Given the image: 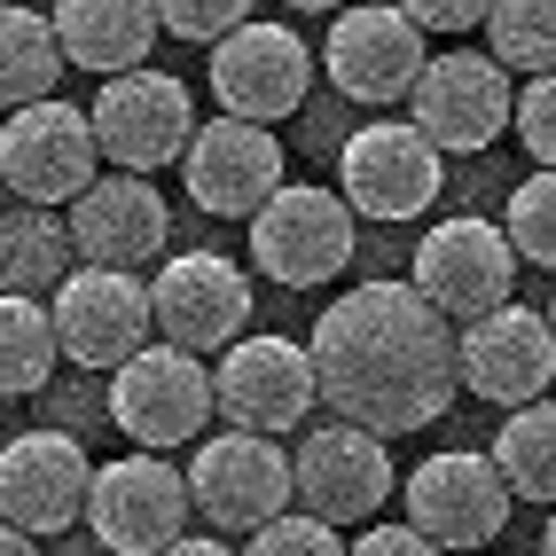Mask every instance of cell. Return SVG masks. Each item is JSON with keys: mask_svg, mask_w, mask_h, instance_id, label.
<instances>
[{"mask_svg": "<svg viewBox=\"0 0 556 556\" xmlns=\"http://www.w3.org/2000/svg\"><path fill=\"white\" fill-rule=\"evenodd\" d=\"M314 384L321 407L353 431H424L463 392V329L424 306L416 282H361L314 321Z\"/></svg>", "mask_w": 556, "mask_h": 556, "instance_id": "6da1fadb", "label": "cell"}, {"mask_svg": "<svg viewBox=\"0 0 556 556\" xmlns=\"http://www.w3.org/2000/svg\"><path fill=\"white\" fill-rule=\"evenodd\" d=\"M94 165H102V141H94V118L79 102H31L0 126V180H9V197L31 204V212L79 204L102 180Z\"/></svg>", "mask_w": 556, "mask_h": 556, "instance_id": "7a4b0ae2", "label": "cell"}, {"mask_svg": "<svg viewBox=\"0 0 556 556\" xmlns=\"http://www.w3.org/2000/svg\"><path fill=\"white\" fill-rule=\"evenodd\" d=\"M416 290H424V306L447 314L455 329H478V321H494V314L509 306V290H517V251H509V236L486 228L478 212L439 219V228H424V243H416Z\"/></svg>", "mask_w": 556, "mask_h": 556, "instance_id": "3957f363", "label": "cell"}, {"mask_svg": "<svg viewBox=\"0 0 556 556\" xmlns=\"http://www.w3.org/2000/svg\"><path fill=\"white\" fill-rule=\"evenodd\" d=\"M189 470H173L165 455H126V463H94V494H87V533L110 556H165L173 541H189Z\"/></svg>", "mask_w": 556, "mask_h": 556, "instance_id": "277c9868", "label": "cell"}, {"mask_svg": "<svg viewBox=\"0 0 556 556\" xmlns=\"http://www.w3.org/2000/svg\"><path fill=\"white\" fill-rule=\"evenodd\" d=\"M212 368L197 353H173V345H150V353H134L118 377H110V424H118L141 455H173V447H189V439L212 424Z\"/></svg>", "mask_w": 556, "mask_h": 556, "instance_id": "5b68a950", "label": "cell"}, {"mask_svg": "<svg viewBox=\"0 0 556 556\" xmlns=\"http://www.w3.org/2000/svg\"><path fill=\"white\" fill-rule=\"evenodd\" d=\"M407 126H416L439 157H470V150H494V141L517 126V87L509 71L494 55H431V71L416 79V94H407Z\"/></svg>", "mask_w": 556, "mask_h": 556, "instance_id": "8992f818", "label": "cell"}, {"mask_svg": "<svg viewBox=\"0 0 556 556\" xmlns=\"http://www.w3.org/2000/svg\"><path fill=\"white\" fill-rule=\"evenodd\" d=\"M251 258H258V275L282 282V290L338 282L353 267V204L290 180V189L251 219Z\"/></svg>", "mask_w": 556, "mask_h": 556, "instance_id": "52a82bcc", "label": "cell"}, {"mask_svg": "<svg viewBox=\"0 0 556 556\" xmlns=\"http://www.w3.org/2000/svg\"><path fill=\"white\" fill-rule=\"evenodd\" d=\"M189 494L212 517L219 533H267L275 517H290V494H299V463H290L275 439L251 431H219L197 447L189 463Z\"/></svg>", "mask_w": 556, "mask_h": 556, "instance_id": "ba28073f", "label": "cell"}, {"mask_svg": "<svg viewBox=\"0 0 556 556\" xmlns=\"http://www.w3.org/2000/svg\"><path fill=\"white\" fill-rule=\"evenodd\" d=\"M87 118H94L102 157L126 165L134 180H150L157 165L189 157V141H197V102H189V87H180L173 71H134V79H110V87L94 94Z\"/></svg>", "mask_w": 556, "mask_h": 556, "instance_id": "9c48e42d", "label": "cell"}, {"mask_svg": "<svg viewBox=\"0 0 556 556\" xmlns=\"http://www.w3.org/2000/svg\"><path fill=\"white\" fill-rule=\"evenodd\" d=\"M87 494H94V463L71 431H16L0 447V526L55 541L63 526L87 517Z\"/></svg>", "mask_w": 556, "mask_h": 556, "instance_id": "30bf717a", "label": "cell"}, {"mask_svg": "<svg viewBox=\"0 0 556 556\" xmlns=\"http://www.w3.org/2000/svg\"><path fill=\"white\" fill-rule=\"evenodd\" d=\"M55 345L63 361H79V368H118L134 353H150V329H157V306H150V282H134V275H110V267H79L55 299Z\"/></svg>", "mask_w": 556, "mask_h": 556, "instance_id": "8fae6325", "label": "cell"}, {"mask_svg": "<svg viewBox=\"0 0 556 556\" xmlns=\"http://www.w3.org/2000/svg\"><path fill=\"white\" fill-rule=\"evenodd\" d=\"M212 392H219V416H228L236 431L251 439H282V431H299L314 416V353H299L290 338H243L219 353L212 368Z\"/></svg>", "mask_w": 556, "mask_h": 556, "instance_id": "7c38bea8", "label": "cell"}, {"mask_svg": "<svg viewBox=\"0 0 556 556\" xmlns=\"http://www.w3.org/2000/svg\"><path fill=\"white\" fill-rule=\"evenodd\" d=\"M314 87V48L299 40L290 24H243L236 40L212 48V94H219V118H243V126H275L306 102Z\"/></svg>", "mask_w": 556, "mask_h": 556, "instance_id": "4fadbf2b", "label": "cell"}, {"mask_svg": "<svg viewBox=\"0 0 556 556\" xmlns=\"http://www.w3.org/2000/svg\"><path fill=\"white\" fill-rule=\"evenodd\" d=\"M509 486L494 455H470V447H447L407 470V526H416L431 548H486L502 526H509Z\"/></svg>", "mask_w": 556, "mask_h": 556, "instance_id": "5bb4252c", "label": "cell"}, {"mask_svg": "<svg viewBox=\"0 0 556 556\" xmlns=\"http://www.w3.org/2000/svg\"><path fill=\"white\" fill-rule=\"evenodd\" d=\"M180 189H189V204L212 212V219H258L290 189L282 180V141L267 126L212 118V126H197L189 157H180Z\"/></svg>", "mask_w": 556, "mask_h": 556, "instance_id": "9a60e30c", "label": "cell"}, {"mask_svg": "<svg viewBox=\"0 0 556 556\" xmlns=\"http://www.w3.org/2000/svg\"><path fill=\"white\" fill-rule=\"evenodd\" d=\"M150 306H157V329L173 353H219V345H243L251 282L219 251H173L150 282Z\"/></svg>", "mask_w": 556, "mask_h": 556, "instance_id": "2e32d148", "label": "cell"}, {"mask_svg": "<svg viewBox=\"0 0 556 556\" xmlns=\"http://www.w3.org/2000/svg\"><path fill=\"white\" fill-rule=\"evenodd\" d=\"M321 63H329L345 102H407L416 79L431 71L424 31L407 9H338L329 40H321Z\"/></svg>", "mask_w": 556, "mask_h": 556, "instance_id": "e0dca14e", "label": "cell"}, {"mask_svg": "<svg viewBox=\"0 0 556 556\" xmlns=\"http://www.w3.org/2000/svg\"><path fill=\"white\" fill-rule=\"evenodd\" d=\"M338 180H345V204H353L361 219H424L447 173H439V150H431L416 126L377 118V126H361V134L345 141Z\"/></svg>", "mask_w": 556, "mask_h": 556, "instance_id": "ac0fdd59", "label": "cell"}, {"mask_svg": "<svg viewBox=\"0 0 556 556\" xmlns=\"http://www.w3.org/2000/svg\"><path fill=\"white\" fill-rule=\"evenodd\" d=\"M392 478L400 470H392L377 431L321 424L299 447V502H306V517H321V526H361V517H377L392 502Z\"/></svg>", "mask_w": 556, "mask_h": 556, "instance_id": "d6986e66", "label": "cell"}, {"mask_svg": "<svg viewBox=\"0 0 556 556\" xmlns=\"http://www.w3.org/2000/svg\"><path fill=\"white\" fill-rule=\"evenodd\" d=\"M556 377V329L533 306H502L494 321L463 329V392L494 400V407H533L548 400Z\"/></svg>", "mask_w": 556, "mask_h": 556, "instance_id": "ffe728a7", "label": "cell"}, {"mask_svg": "<svg viewBox=\"0 0 556 556\" xmlns=\"http://www.w3.org/2000/svg\"><path fill=\"white\" fill-rule=\"evenodd\" d=\"M165 228L173 212L150 180L134 173H110L71 204V243H79V267H110V275H134L141 258H165Z\"/></svg>", "mask_w": 556, "mask_h": 556, "instance_id": "44dd1931", "label": "cell"}, {"mask_svg": "<svg viewBox=\"0 0 556 556\" xmlns=\"http://www.w3.org/2000/svg\"><path fill=\"white\" fill-rule=\"evenodd\" d=\"M157 9H141V0H63L55 9V40L63 55L94 71V79H134V71H150V48H157Z\"/></svg>", "mask_w": 556, "mask_h": 556, "instance_id": "7402d4cb", "label": "cell"}, {"mask_svg": "<svg viewBox=\"0 0 556 556\" xmlns=\"http://www.w3.org/2000/svg\"><path fill=\"white\" fill-rule=\"evenodd\" d=\"M79 275V243H71V219L55 212H0V299H55V290Z\"/></svg>", "mask_w": 556, "mask_h": 556, "instance_id": "603a6c76", "label": "cell"}, {"mask_svg": "<svg viewBox=\"0 0 556 556\" xmlns=\"http://www.w3.org/2000/svg\"><path fill=\"white\" fill-rule=\"evenodd\" d=\"M63 40H55V16H31V9H0V110H31V102H55L63 79Z\"/></svg>", "mask_w": 556, "mask_h": 556, "instance_id": "cb8c5ba5", "label": "cell"}, {"mask_svg": "<svg viewBox=\"0 0 556 556\" xmlns=\"http://www.w3.org/2000/svg\"><path fill=\"white\" fill-rule=\"evenodd\" d=\"M494 470L517 502L556 509V400H533L494 431Z\"/></svg>", "mask_w": 556, "mask_h": 556, "instance_id": "d4e9b609", "label": "cell"}, {"mask_svg": "<svg viewBox=\"0 0 556 556\" xmlns=\"http://www.w3.org/2000/svg\"><path fill=\"white\" fill-rule=\"evenodd\" d=\"M55 314L31 306V299H0V400H24L55 377Z\"/></svg>", "mask_w": 556, "mask_h": 556, "instance_id": "484cf974", "label": "cell"}, {"mask_svg": "<svg viewBox=\"0 0 556 556\" xmlns=\"http://www.w3.org/2000/svg\"><path fill=\"white\" fill-rule=\"evenodd\" d=\"M486 40H494L502 71L556 79V0H494L486 9Z\"/></svg>", "mask_w": 556, "mask_h": 556, "instance_id": "4316f807", "label": "cell"}, {"mask_svg": "<svg viewBox=\"0 0 556 556\" xmlns=\"http://www.w3.org/2000/svg\"><path fill=\"white\" fill-rule=\"evenodd\" d=\"M502 236L517 258H533V267L556 275V173H533V180H517V197L502 212Z\"/></svg>", "mask_w": 556, "mask_h": 556, "instance_id": "83f0119b", "label": "cell"}, {"mask_svg": "<svg viewBox=\"0 0 556 556\" xmlns=\"http://www.w3.org/2000/svg\"><path fill=\"white\" fill-rule=\"evenodd\" d=\"M243 556H353V548L338 541V526H321V517L290 509V517H275L267 533H251Z\"/></svg>", "mask_w": 556, "mask_h": 556, "instance_id": "f1b7e54d", "label": "cell"}, {"mask_svg": "<svg viewBox=\"0 0 556 556\" xmlns=\"http://www.w3.org/2000/svg\"><path fill=\"white\" fill-rule=\"evenodd\" d=\"M157 24L173 31V40H236V31L251 24V9H243V0H165V9H157Z\"/></svg>", "mask_w": 556, "mask_h": 556, "instance_id": "f546056e", "label": "cell"}, {"mask_svg": "<svg viewBox=\"0 0 556 556\" xmlns=\"http://www.w3.org/2000/svg\"><path fill=\"white\" fill-rule=\"evenodd\" d=\"M517 141L541 173H556V79H533L517 94Z\"/></svg>", "mask_w": 556, "mask_h": 556, "instance_id": "4dcf8cb0", "label": "cell"}, {"mask_svg": "<svg viewBox=\"0 0 556 556\" xmlns=\"http://www.w3.org/2000/svg\"><path fill=\"white\" fill-rule=\"evenodd\" d=\"M353 556H447V548H431L416 526H368V533L353 541Z\"/></svg>", "mask_w": 556, "mask_h": 556, "instance_id": "1f68e13d", "label": "cell"}, {"mask_svg": "<svg viewBox=\"0 0 556 556\" xmlns=\"http://www.w3.org/2000/svg\"><path fill=\"white\" fill-rule=\"evenodd\" d=\"M416 31H486V9H470V0H416Z\"/></svg>", "mask_w": 556, "mask_h": 556, "instance_id": "d6a6232c", "label": "cell"}, {"mask_svg": "<svg viewBox=\"0 0 556 556\" xmlns=\"http://www.w3.org/2000/svg\"><path fill=\"white\" fill-rule=\"evenodd\" d=\"M0 556H40V541L16 533V526H0Z\"/></svg>", "mask_w": 556, "mask_h": 556, "instance_id": "836d02e7", "label": "cell"}, {"mask_svg": "<svg viewBox=\"0 0 556 556\" xmlns=\"http://www.w3.org/2000/svg\"><path fill=\"white\" fill-rule=\"evenodd\" d=\"M165 556H236V548H228V541H173Z\"/></svg>", "mask_w": 556, "mask_h": 556, "instance_id": "e575fe53", "label": "cell"}, {"mask_svg": "<svg viewBox=\"0 0 556 556\" xmlns=\"http://www.w3.org/2000/svg\"><path fill=\"white\" fill-rule=\"evenodd\" d=\"M541 556H556V517H548V533H541Z\"/></svg>", "mask_w": 556, "mask_h": 556, "instance_id": "d590c367", "label": "cell"}, {"mask_svg": "<svg viewBox=\"0 0 556 556\" xmlns=\"http://www.w3.org/2000/svg\"><path fill=\"white\" fill-rule=\"evenodd\" d=\"M548 329H556V290H548Z\"/></svg>", "mask_w": 556, "mask_h": 556, "instance_id": "8d00e7d4", "label": "cell"}, {"mask_svg": "<svg viewBox=\"0 0 556 556\" xmlns=\"http://www.w3.org/2000/svg\"><path fill=\"white\" fill-rule=\"evenodd\" d=\"M0 197H9V180H0Z\"/></svg>", "mask_w": 556, "mask_h": 556, "instance_id": "74e56055", "label": "cell"}]
</instances>
